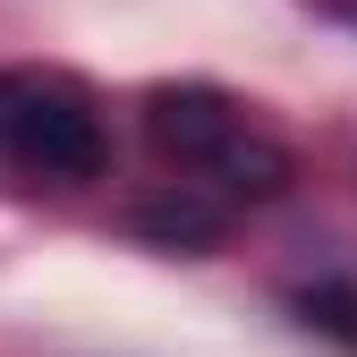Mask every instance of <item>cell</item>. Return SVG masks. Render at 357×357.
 Returning a JSON list of instances; mask_svg holds the SVG:
<instances>
[{"mask_svg": "<svg viewBox=\"0 0 357 357\" xmlns=\"http://www.w3.org/2000/svg\"><path fill=\"white\" fill-rule=\"evenodd\" d=\"M145 137L162 162L196 170L204 188L238 196V204H264L289 188V153L273 137H255L247 111L221 94V85H153L145 94Z\"/></svg>", "mask_w": 357, "mask_h": 357, "instance_id": "1", "label": "cell"}, {"mask_svg": "<svg viewBox=\"0 0 357 357\" xmlns=\"http://www.w3.org/2000/svg\"><path fill=\"white\" fill-rule=\"evenodd\" d=\"M0 153L34 178H94L111 162V128L77 77H0Z\"/></svg>", "mask_w": 357, "mask_h": 357, "instance_id": "2", "label": "cell"}, {"mask_svg": "<svg viewBox=\"0 0 357 357\" xmlns=\"http://www.w3.org/2000/svg\"><path fill=\"white\" fill-rule=\"evenodd\" d=\"M137 230H145V238H170V247H188V255H196V247L221 238V213L196 204V196H170V204H145V213H137Z\"/></svg>", "mask_w": 357, "mask_h": 357, "instance_id": "3", "label": "cell"}, {"mask_svg": "<svg viewBox=\"0 0 357 357\" xmlns=\"http://www.w3.org/2000/svg\"><path fill=\"white\" fill-rule=\"evenodd\" d=\"M298 306H306V324H324V332L357 340V298H349V289H306Z\"/></svg>", "mask_w": 357, "mask_h": 357, "instance_id": "4", "label": "cell"}]
</instances>
